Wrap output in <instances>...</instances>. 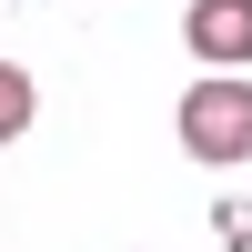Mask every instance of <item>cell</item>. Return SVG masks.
<instances>
[{
  "mask_svg": "<svg viewBox=\"0 0 252 252\" xmlns=\"http://www.w3.org/2000/svg\"><path fill=\"white\" fill-rule=\"evenodd\" d=\"M212 232H222V242H252V202H222V212H212Z\"/></svg>",
  "mask_w": 252,
  "mask_h": 252,
  "instance_id": "4",
  "label": "cell"
},
{
  "mask_svg": "<svg viewBox=\"0 0 252 252\" xmlns=\"http://www.w3.org/2000/svg\"><path fill=\"white\" fill-rule=\"evenodd\" d=\"M182 152L192 161H252V81L212 71L182 91Z\"/></svg>",
  "mask_w": 252,
  "mask_h": 252,
  "instance_id": "1",
  "label": "cell"
},
{
  "mask_svg": "<svg viewBox=\"0 0 252 252\" xmlns=\"http://www.w3.org/2000/svg\"><path fill=\"white\" fill-rule=\"evenodd\" d=\"M31 111H40L31 71H20V61H0V141H20V131H31Z\"/></svg>",
  "mask_w": 252,
  "mask_h": 252,
  "instance_id": "3",
  "label": "cell"
},
{
  "mask_svg": "<svg viewBox=\"0 0 252 252\" xmlns=\"http://www.w3.org/2000/svg\"><path fill=\"white\" fill-rule=\"evenodd\" d=\"M182 40H192V61H252V0H192Z\"/></svg>",
  "mask_w": 252,
  "mask_h": 252,
  "instance_id": "2",
  "label": "cell"
}]
</instances>
